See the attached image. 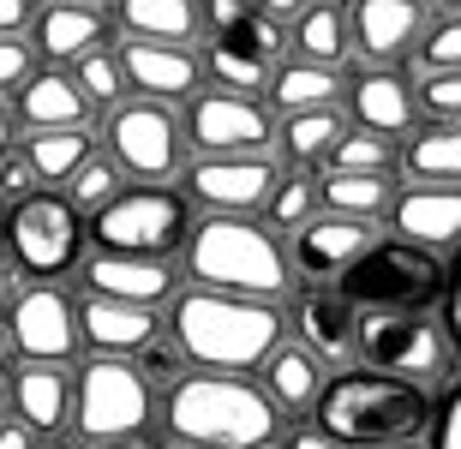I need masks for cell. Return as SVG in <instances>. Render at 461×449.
<instances>
[{
	"mask_svg": "<svg viewBox=\"0 0 461 449\" xmlns=\"http://www.w3.org/2000/svg\"><path fill=\"white\" fill-rule=\"evenodd\" d=\"M162 324L174 336L180 365L252 378L258 365L270 360V347L282 342L288 318H282V306H264V300L216 294V288H174Z\"/></svg>",
	"mask_w": 461,
	"mask_h": 449,
	"instance_id": "1",
	"label": "cell"
},
{
	"mask_svg": "<svg viewBox=\"0 0 461 449\" xmlns=\"http://www.w3.org/2000/svg\"><path fill=\"white\" fill-rule=\"evenodd\" d=\"M162 426L180 449H270L282 432V414L258 390V378L180 372L162 390Z\"/></svg>",
	"mask_w": 461,
	"mask_h": 449,
	"instance_id": "2",
	"label": "cell"
},
{
	"mask_svg": "<svg viewBox=\"0 0 461 449\" xmlns=\"http://www.w3.org/2000/svg\"><path fill=\"white\" fill-rule=\"evenodd\" d=\"M180 270L192 276V288L264 300V306H282L294 294L288 246L258 216H204V222H192L186 240H180Z\"/></svg>",
	"mask_w": 461,
	"mask_h": 449,
	"instance_id": "3",
	"label": "cell"
},
{
	"mask_svg": "<svg viewBox=\"0 0 461 449\" xmlns=\"http://www.w3.org/2000/svg\"><path fill=\"white\" fill-rule=\"evenodd\" d=\"M312 426L330 432L336 444L366 449V444H395V437H420L431 419L426 383H402L384 372H336L324 378L318 401H312Z\"/></svg>",
	"mask_w": 461,
	"mask_h": 449,
	"instance_id": "4",
	"label": "cell"
},
{
	"mask_svg": "<svg viewBox=\"0 0 461 449\" xmlns=\"http://www.w3.org/2000/svg\"><path fill=\"white\" fill-rule=\"evenodd\" d=\"M444 276L449 270L438 252H420L408 240H372L330 288L359 311H431L449 288Z\"/></svg>",
	"mask_w": 461,
	"mask_h": 449,
	"instance_id": "5",
	"label": "cell"
},
{
	"mask_svg": "<svg viewBox=\"0 0 461 449\" xmlns=\"http://www.w3.org/2000/svg\"><path fill=\"white\" fill-rule=\"evenodd\" d=\"M156 414V390L144 383L132 360H96L78 365L72 378V408H67V426H78V437L90 444H126V437H144Z\"/></svg>",
	"mask_w": 461,
	"mask_h": 449,
	"instance_id": "6",
	"label": "cell"
},
{
	"mask_svg": "<svg viewBox=\"0 0 461 449\" xmlns=\"http://www.w3.org/2000/svg\"><path fill=\"white\" fill-rule=\"evenodd\" d=\"M186 198L174 186H120L103 210H90V240L96 252H126V258H174L186 240Z\"/></svg>",
	"mask_w": 461,
	"mask_h": 449,
	"instance_id": "7",
	"label": "cell"
},
{
	"mask_svg": "<svg viewBox=\"0 0 461 449\" xmlns=\"http://www.w3.org/2000/svg\"><path fill=\"white\" fill-rule=\"evenodd\" d=\"M0 240H6V264L24 270L36 282H54L78 264V246H85V216L67 204L60 186H36L31 198H18L6 216H0Z\"/></svg>",
	"mask_w": 461,
	"mask_h": 449,
	"instance_id": "8",
	"label": "cell"
},
{
	"mask_svg": "<svg viewBox=\"0 0 461 449\" xmlns=\"http://www.w3.org/2000/svg\"><path fill=\"white\" fill-rule=\"evenodd\" d=\"M354 360H359V372L426 383L449 372V336H444V324H431V311H359Z\"/></svg>",
	"mask_w": 461,
	"mask_h": 449,
	"instance_id": "9",
	"label": "cell"
},
{
	"mask_svg": "<svg viewBox=\"0 0 461 449\" xmlns=\"http://www.w3.org/2000/svg\"><path fill=\"white\" fill-rule=\"evenodd\" d=\"M103 156L114 162V174L144 180V186H168L180 162H186V139L180 121L168 114V103H114L103 121Z\"/></svg>",
	"mask_w": 461,
	"mask_h": 449,
	"instance_id": "10",
	"label": "cell"
},
{
	"mask_svg": "<svg viewBox=\"0 0 461 449\" xmlns=\"http://www.w3.org/2000/svg\"><path fill=\"white\" fill-rule=\"evenodd\" d=\"M270 108L264 96H240V90H192L180 139L198 144V156H252L270 150Z\"/></svg>",
	"mask_w": 461,
	"mask_h": 449,
	"instance_id": "11",
	"label": "cell"
},
{
	"mask_svg": "<svg viewBox=\"0 0 461 449\" xmlns=\"http://www.w3.org/2000/svg\"><path fill=\"white\" fill-rule=\"evenodd\" d=\"M180 180H186L180 198L204 204L210 216H252V210H264V198L276 192L282 168H276L270 150H252V156H192V162H180Z\"/></svg>",
	"mask_w": 461,
	"mask_h": 449,
	"instance_id": "12",
	"label": "cell"
},
{
	"mask_svg": "<svg viewBox=\"0 0 461 449\" xmlns=\"http://www.w3.org/2000/svg\"><path fill=\"white\" fill-rule=\"evenodd\" d=\"M6 342L18 360H49L67 365L78 354V324H72V294L60 282H31L6 300Z\"/></svg>",
	"mask_w": 461,
	"mask_h": 449,
	"instance_id": "13",
	"label": "cell"
},
{
	"mask_svg": "<svg viewBox=\"0 0 461 449\" xmlns=\"http://www.w3.org/2000/svg\"><path fill=\"white\" fill-rule=\"evenodd\" d=\"M372 240H377V228H372V222H359V216H336V210H312L306 222L294 228L288 264H294V276L336 282Z\"/></svg>",
	"mask_w": 461,
	"mask_h": 449,
	"instance_id": "14",
	"label": "cell"
},
{
	"mask_svg": "<svg viewBox=\"0 0 461 449\" xmlns=\"http://www.w3.org/2000/svg\"><path fill=\"white\" fill-rule=\"evenodd\" d=\"M114 67H120V85L138 90L144 103H180L204 78L198 54L186 42H138V36H126L114 49Z\"/></svg>",
	"mask_w": 461,
	"mask_h": 449,
	"instance_id": "15",
	"label": "cell"
},
{
	"mask_svg": "<svg viewBox=\"0 0 461 449\" xmlns=\"http://www.w3.org/2000/svg\"><path fill=\"white\" fill-rule=\"evenodd\" d=\"M342 13H348V49H359V60H372V67L408 60L420 24L431 18L426 0H354Z\"/></svg>",
	"mask_w": 461,
	"mask_h": 449,
	"instance_id": "16",
	"label": "cell"
},
{
	"mask_svg": "<svg viewBox=\"0 0 461 449\" xmlns=\"http://www.w3.org/2000/svg\"><path fill=\"white\" fill-rule=\"evenodd\" d=\"M390 228L395 240L420 246V252H449L461 240V186H408L390 198Z\"/></svg>",
	"mask_w": 461,
	"mask_h": 449,
	"instance_id": "17",
	"label": "cell"
},
{
	"mask_svg": "<svg viewBox=\"0 0 461 449\" xmlns=\"http://www.w3.org/2000/svg\"><path fill=\"white\" fill-rule=\"evenodd\" d=\"M72 324H78V342H90L108 360H132L138 347H150L162 336V318L150 306H126V300H103V294L78 300Z\"/></svg>",
	"mask_w": 461,
	"mask_h": 449,
	"instance_id": "18",
	"label": "cell"
},
{
	"mask_svg": "<svg viewBox=\"0 0 461 449\" xmlns=\"http://www.w3.org/2000/svg\"><path fill=\"white\" fill-rule=\"evenodd\" d=\"M174 258H126V252H90L85 258V288L103 300L126 306H168L174 300Z\"/></svg>",
	"mask_w": 461,
	"mask_h": 449,
	"instance_id": "19",
	"label": "cell"
},
{
	"mask_svg": "<svg viewBox=\"0 0 461 449\" xmlns=\"http://www.w3.org/2000/svg\"><path fill=\"white\" fill-rule=\"evenodd\" d=\"M31 54H42V60H54V67H72L78 54L90 49H108V24L96 6H78V0H49V6H36L31 18Z\"/></svg>",
	"mask_w": 461,
	"mask_h": 449,
	"instance_id": "20",
	"label": "cell"
},
{
	"mask_svg": "<svg viewBox=\"0 0 461 449\" xmlns=\"http://www.w3.org/2000/svg\"><path fill=\"white\" fill-rule=\"evenodd\" d=\"M342 90H348V108H354V126H366V132L395 139V132H408V126L420 121L413 85L395 67H359Z\"/></svg>",
	"mask_w": 461,
	"mask_h": 449,
	"instance_id": "21",
	"label": "cell"
},
{
	"mask_svg": "<svg viewBox=\"0 0 461 449\" xmlns=\"http://www.w3.org/2000/svg\"><path fill=\"white\" fill-rule=\"evenodd\" d=\"M6 408L31 432H60L67 408H72V372L67 365H49V360H18L13 383H6Z\"/></svg>",
	"mask_w": 461,
	"mask_h": 449,
	"instance_id": "22",
	"label": "cell"
},
{
	"mask_svg": "<svg viewBox=\"0 0 461 449\" xmlns=\"http://www.w3.org/2000/svg\"><path fill=\"white\" fill-rule=\"evenodd\" d=\"M354 318H359L354 300H342L336 288H318V282H312L306 294L294 300L288 324L300 329V347L330 365V360H348V354H354Z\"/></svg>",
	"mask_w": 461,
	"mask_h": 449,
	"instance_id": "23",
	"label": "cell"
},
{
	"mask_svg": "<svg viewBox=\"0 0 461 449\" xmlns=\"http://www.w3.org/2000/svg\"><path fill=\"white\" fill-rule=\"evenodd\" d=\"M18 96V121L31 126V132H54V126H85L90 121V103L78 96L67 67H31V78L13 90Z\"/></svg>",
	"mask_w": 461,
	"mask_h": 449,
	"instance_id": "24",
	"label": "cell"
},
{
	"mask_svg": "<svg viewBox=\"0 0 461 449\" xmlns=\"http://www.w3.org/2000/svg\"><path fill=\"white\" fill-rule=\"evenodd\" d=\"M324 378H330L324 360L306 354V347H288V342H276L270 360L258 365V390L276 401V414H312V401H318Z\"/></svg>",
	"mask_w": 461,
	"mask_h": 449,
	"instance_id": "25",
	"label": "cell"
},
{
	"mask_svg": "<svg viewBox=\"0 0 461 449\" xmlns=\"http://www.w3.org/2000/svg\"><path fill=\"white\" fill-rule=\"evenodd\" d=\"M395 168L408 174V186H456L461 180V132H456V121L413 126V139L395 150Z\"/></svg>",
	"mask_w": 461,
	"mask_h": 449,
	"instance_id": "26",
	"label": "cell"
},
{
	"mask_svg": "<svg viewBox=\"0 0 461 449\" xmlns=\"http://www.w3.org/2000/svg\"><path fill=\"white\" fill-rule=\"evenodd\" d=\"M342 132H348L342 108H294V114H282V121L270 126V144L288 156L300 174H312V168L330 162V150H336Z\"/></svg>",
	"mask_w": 461,
	"mask_h": 449,
	"instance_id": "27",
	"label": "cell"
},
{
	"mask_svg": "<svg viewBox=\"0 0 461 449\" xmlns=\"http://www.w3.org/2000/svg\"><path fill=\"white\" fill-rule=\"evenodd\" d=\"M342 96V72L336 67H312V60H276L270 78H264V108L276 114H294V108H336Z\"/></svg>",
	"mask_w": 461,
	"mask_h": 449,
	"instance_id": "28",
	"label": "cell"
},
{
	"mask_svg": "<svg viewBox=\"0 0 461 449\" xmlns=\"http://www.w3.org/2000/svg\"><path fill=\"white\" fill-rule=\"evenodd\" d=\"M288 49L294 60H312V67H342L348 54V13L342 0H306L294 13V31H288Z\"/></svg>",
	"mask_w": 461,
	"mask_h": 449,
	"instance_id": "29",
	"label": "cell"
},
{
	"mask_svg": "<svg viewBox=\"0 0 461 449\" xmlns=\"http://www.w3.org/2000/svg\"><path fill=\"white\" fill-rule=\"evenodd\" d=\"M318 192V210H336V216H359V222H377L395 198L390 174H348V168H324L312 180Z\"/></svg>",
	"mask_w": 461,
	"mask_h": 449,
	"instance_id": "30",
	"label": "cell"
},
{
	"mask_svg": "<svg viewBox=\"0 0 461 449\" xmlns=\"http://www.w3.org/2000/svg\"><path fill=\"white\" fill-rule=\"evenodd\" d=\"M114 24L138 42H186L198 36V0H114Z\"/></svg>",
	"mask_w": 461,
	"mask_h": 449,
	"instance_id": "31",
	"label": "cell"
},
{
	"mask_svg": "<svg viewBox=\"0 0 461 449\" xmlns=\"http://www.w3.org/2000/svg\"><path fill=\"white\" fill-rule=\"evenodd\" d=\"M90 150H96V139H90L85 126L31 132V144H24V156H31V168H36V186H67V174L78 168Z\"/></svg>",
	"mask_w": 461,
	"mask_h": 449,
	"instance_id": "32",
	"label": "cell"
},
{
	"mask_svg": "<svg viewBox=\"0 0 461 449\" xmlns=\"http://www.w3.org/2000/svg\"><path fill=\"white\" fill-rule=\"evenodd\" d=\"M198 67L216 78V90H240V96H264V78H270V60H258V54L234 49V42H216V36H210Z\"/></svg>",
	"mask_w": 461,
	"mask_h": 449,
	"instance_id": "33",
	"label": "cell"
},
{
	"mask_svg": "<svg viewBox=\"0 0 461 449\" xmlns=\"http://www.w3.org/2000/svg\"><path fill=\"white\" fill-rule=\"evenodd\" d=\"M413 72H456L461 67V13H438L413 36Z\"/></svg>",
	"mask_w": 461,
	"mask_h": 449,
	"instance_id": "34",
	"label": "cell"
},
{
	"mask_svg": "<svg viewBox=\"0 0 461 449\" xmlns=\"http://www.w3.org/2000/svg\"><path fill=\"white\" fill-rule=\"evenodd\" d=\"M324 168H348V174H390V168H395V139H384V132H366V126H354V132H342V139H336V150H330Z\"/></svg>",
	"mask_w": 461,
	"mask_h": 449,
	"instance_id": "35",
	"label": "cell"
},
{
	"mask_svg": "<svg viewBox=\"0 0 461 449\" xmlns=\"http://www.w3.org/2000/svg\"><path fill=\"white\" fill-rule=\"evenodd\" d=\"M312 210H318L312 174H282V180H276V192L264 198V228H270V234H282V228H288V234H294Z\"/></svg>",
	"mask_w": 461,
	"mask_h": 449,
	"instance_id": "36",
	"label": "cell"
},
{
	"mask_svg": "<svg viewBox=\"0 0 461 449\" xmlns=\"http://www.w3.org/2000/svg\"><path fill=\"white\" fill-rule=\"evenodd\" d=\"M114 192H120V174H114V162H108V156H96V150H90L85 162H78V168L67 174V204L78 210V216L103 210L108 198H114Z\"/></svg>",
	"mask_w": 461,
	"mask_h": 449,
	"instance_id": "37",
	"label": "cell"
},
{
	"mask_svg": "<svg viewBox=\"0 0 461 449\" xmlns=\"http://www.w3.org/2000/svg\"><path fill=\"white\" fill-rule=\"evenodd\" d=\"M72 85H78V96H85L90 108H114L120 103V67H114V49H90V54H78L72 60Z\"/></svg>",
	"mask_w": 461,
	"mask_h": 449,
	"instance_id": "38",
	"label": "cell"
},
{
	"mask_svg": "<svg viewBox=\"0 0 461 449\" xmlns=\"http://www.w3.org/2000/svg\"><path fill=\"white\" fill-rule=\"evenodd\" d=\"M413 108L426 121H461V67L456 72H420L413 78Z\"/></svg>",
	"mask_w": 461,
	"mask_h": 449,
	"instance_id": "39",
	"label": "cell"
},
{
	"mask_svg": "<svg viewBox=\"0 0 461 449\" xmlns=\"http://www.w3.org/2000/svg\"><path fill=\"white\" fill-rule=\"evenodd\" d=\"M431 449H461V390H444L431 401Z\"/></svg>",
	"mask_w": 461,
	"mask_h": 449,
	"instance_id": "40",
	"label": "cell"
},
{
	"mask_svg": "<svg viewBox=\"0 0 461 449\" xmlns=\"http://www.w3.org/2000/svg\"><path fill=\"white\" fill-rule=\"evenodd\" d=\"M31 192H36L31 156H24V150H6V156H0V204H6V198L18 204V198H31Z\"/></svg>",
	"mask_w": 461,
	"mask_h": 449,
	"instance_id": "41",
	"label": "cell"
},
{
	"mask_svg": "<svg viewBox=\"0 0 461 449\" xmlns=\"http://www.w3.org/2000/svg\"><path fill=\"white\" fill-rule=\"evenodd\" d=\"M31 67H36L31 42H24V36H0V90H18L31 78Z\"/></svg>",
	"mask_w": 461,
	"mask_h": 449,
	"instance_id": "42",
	"label": "cell"
},
{
	"mask_svg": "<svg viewBox=\"0 0 461 449\" xmlns=\"http://www.w3.org/2000/svg\"><path fill=\"white\" fill-rule=\"evenodd\" d=\"M138 354H144V360H132V365L144 372V383H150V390H156V383L168 390V383L180 378V354H174V342H168V347H162V342H150V347H138Z\"/></svg>",
	"mask_w": 461,
	"mask_h": 449,
	"instance_id": "43",
	"label": "cell"
},
{
	"mask_svg": "<svg viewBox=\"0 0 461 449\" xmlns=\"http://www.w3.org/2000/svg\"><path fill=\"white\" fill-rule=\"evenodd\" d=\"M31 18H36V0H0V36L31 31Z\"/></svg>",
	"mask_w": 461,
	"mask_h": 449,
	"instance_id": "44",
	"label": "cell"
},
{
	"mask_svg": "<svg viewBox=\"0 0 461 449\" xmlns=\"http://www.w3.org/2000/svg\"><path fill=\"white\" fill-rule=\"evenodd\" d=\"M0 449H36V432L24 419H6L0 414Z\"/></svg>",
	"mask_w": 461,
	"mask_h": 449,
	"instance_id": "45",
	"label": "cell"
},
{
	"mask_svg": "<svg viewBox=\"0 0 461 449\" xmlns=\"http://www.w3.org/2000/svg\"><path fill=\"white\" fill-rule=\"evenodd\" d=\"M288 449H348V444H336V437L318 432V426H300V432L288 437Z\"/></svg>",
	"mask_w": 461,
	"mask_h": 449,
	"instance_id": "46",
	"label": "cell"
},
{
	"mask_svg": "<svg viewBox=\"0 0 461 449\" xmlns=\"http://www.w3.org/2000/svg\"><path fill=\"white\" fill-rule=\"evenodd\" d=\"M240 6H252V13H264V18H294L306 0H240Z\"/></svg>",
	"mask_w": 461,
	"mask_h": 449,
	"instance_id": "47",
	"label": "cell"
},
{
	"mask_svg": "<svg viewBox=\"0 0 461 449\" xmlns=\"http://www.w3.org/2000/svg\"><path fill=\"white\" fill-rule=\"evenodd\" d=\"M18 114H13V103H6V96H0V156H6V150H18Z\"/></svg>",
	"mask_w": 461,
	"mask_h": 449,
	"instance_id": "48",
	"label": "cell"
},
{
	"mask_svg": "<svg viewBox=\"0 0 461 449\" xmlns=\"http://www.w3.org/2000/svg\"><path fill=\"white\" fill-rule=\"evenodd\" d=\"M366 449H420V437H395V444H366Z\"/></svg>",
	"mask_w": 461,
	"mask_h": 449,
	"instance_id": "49",
	"label": "cell"
},
{
	"mask_svg": "<svg viewBox=\"0 0 461 449\" xmlns=\"http://www.w3.org/2000/svg\"><path fill=\"white\" fill-rule=\"evenodd\" d=\"M6 288H13V270H6V264H0V300H6Z\"/></svg>",
	"mask_w": 461,
	"mask_h": 449,
	"instance_id": "50",
	"label": "cell"
},
{
	"mask_svg": "<svg viewBox=\"0 0 461 449\" xmlns=\"http://www.w3.org/2000/svg\"><path fill=\"white\" fill-rule=\"evenodd\" d=\"M431 6H438V13H461V0H431Z\"/></svg>",
	"mask_w": 461,
	"mask_h": 449,
	"instance_id": "51",
	"label": "cell"
},
{
	"mask_svg": "<svg viewBox=\"0 0 461 449\" xmlns=\"http://www.w3.org/2000/svg\"><path fill=\"white\" fill-rule=\"evenodd\" d=\"M96 449H144L138 437H126V444H96Z\"/></svg>",
	"mask_w": 461,
	"mask_h": 449,
	"instance_id": "52",
	"label": "cell"
},
{
	"mask_svg": "<svg viewBox=\"0 0 461 449\" xmlns=\"http://www.w3.org/2000/svg\"><path fill=\"white\" fill-rule=\"evenodd\" d=\"M0 414H6V378H0Z\"/></svg>",
	"mask_w": 461,
	"mask_h": 449,
	"instance_id": "53",
	"label": "cell"
},
{
	"mask_svg": "<svg viewBox=\"0 0 461 449\" xmlns=\"http://www.w3.org/2000/svg\"><path fill=\"white\" fill-rule=\"evenodd\" d=\"M78 6H96V0H78Z\"/></svg>",
	"mask_w": 461,
	"mask_h": 449,
	"instance_id": "54",
	"label": "cell"
},
{
	"mask_svg": "<svg viewBox=\"0 0 461 449\" xmlns=\"http://www.w3.org/2000/svg\"><path fill=\"white\" fill-rule=\"evenodd\" d=\"M0 216H6V204H0Z\"/></svg>",
	"mask_w": 461,
	"mask_h": 449,
	"instance_id": "55",
	"label": "cell"
},
{
	"mask_svg": "<svg viewBox=\"0 0 461 449\" xmlns=\"http://www.w3.org/2000/svg\"><path fill=\"white\" fill-rule=\"evenodd\" d=\"M270 449H276V444H270Z\"/></svg>",
	"mask_w": 461,
	"mask_h": 449,
	"instance_id": "56",
	"label": "cell"
}]
</instances>
